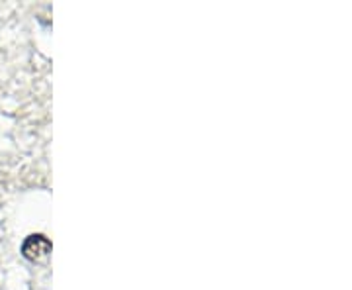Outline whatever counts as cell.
I'll return each instance as SVG.
<instances>
[{
	"instance_id": "1",
	"label": "cell",
	"mask_w": 352,
	"mask_h": 290,
	"mask_svg": "<svg viewBox=\"0 0 352 290\" xmlns=\"http://www.w3.org/2000/svg\"><path fill=\"white\" fill-rule=\"evenodd\" d=\"M50 251L51 241L45 236H41V234H34V236H30L22 243V255H24L25 259H30V261H39V259L47 257Z\"/></svg>"
}]
</instances>
